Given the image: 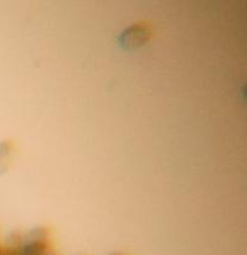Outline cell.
I'll return each instance as SVG.
<instances>
[{"mask_svg":"<svg viewBox=\"0 0 247 255\" xmlns=\"http://www.w3.org/2000/svg\"><path fill=\"white\" fill-rule=\"evenodd\" d=\"M151 37L152 28L149 27V24L141 22V23L133 24L125 30L123 37H121V43L124 44L125 48H137L148 41Z\"/></svg>","mask_w":247,"mask_h":255,"instance_id":"obj_1","label":"cell"},{"mask_svg":"<svg viewBox=\"0 0 247 255\" xmlns=\"http://www.w3.org/2000/svg\"><path fill=\"white\" fill-rule=\"evenodd\" d=\"M12 151L13 145L10 141H2V142H0V174L4 173L7 167H9Z\"/></svg>","mask_w":247,"mask_h":255,"instance_id":"obj_2","label":"cell"},{"mask_svg":"<svg viewBox=\"0 0 247 255\" xmlns=\"http://www.w3.org/2000/svg\"><path fill=\"white\" fill-rule=\"evenodd\" d=\"M1 251H2V247H0V255H1Z\"/></svg>","mask_w":247,"mask_h":255,"instance_id":"obj_3","label":"cell"},{"mask_svg":"<svg viewBox=\"0 0 247 255\" xmlns=\"http://www.w3.org/2000/svg\"><path fill=\"white\" fill-rule=\"evenodd\" d=\"M113 255H124V254H113Z\"/></svg>","mask_w":247,"mask_h":255,"instance_id":"obj_4","label":"cell"}]
</instances>
